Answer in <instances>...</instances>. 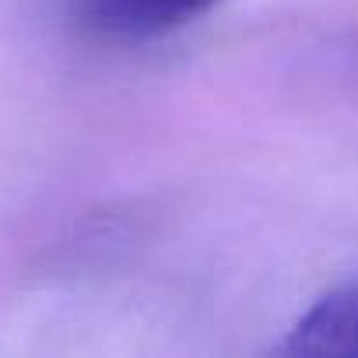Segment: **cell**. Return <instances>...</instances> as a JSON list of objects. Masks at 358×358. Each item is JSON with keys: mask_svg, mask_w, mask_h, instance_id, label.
<instances>
[{"mask_svg": "<svg viewBox=\"0 0 358 358\" xmlns=\"http://www.w3.org/2000/svg\"><path fill=\"white\" fill-rule=\"evenodd\" d=\"M218 0H81V22L109 39H151L194 22Z\"/></svg>", "mask_w": 358, "mask_h": 358, "instance_id": "obj_1", "label": "cell"}, {"mask_svg": "<svg viewBox=\"0 0 358 358\" xmlns=\"http://www.w3.org/2000/svg\"><path fill=\"white\" fill-rule=\"evenodd\" d=\"M285 355H358V278L320 295L288 330Z\"/></svg>", "mask_w": 358, "mask_h": 358, "instance_id": "obj_2", "label": "cell"}]
</instances>
